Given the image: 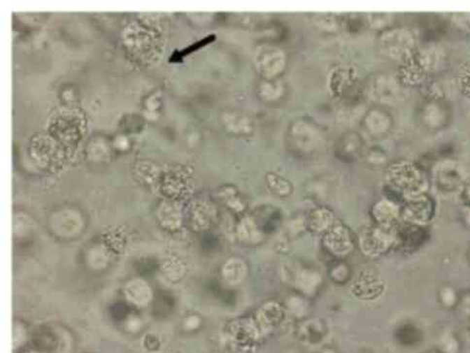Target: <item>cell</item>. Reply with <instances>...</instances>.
I'll use <instances>...</instances> for the list:
<instances>
[{
  "label": "cell",
  "mask_w": 470,
  "mask_h": 353,
  "mask_svg": "<svg viewBox=\"0 0 470 353\" xmlns=\"http://www.w3.org/2000/svg\"><path fill=\"white\" fill-rule=\"evenodd\" d=\"M337 154L340 159L348 160L354 159L362 147L361 137L357 134H346L337 143Z\"/></svg>",
  "instance_id": "cell-15"
},
{
  "label": "cell",
  "mask_w": 470,
  "mask_h": 353,
  "mask_svg": "<svg viewBox=\"0 0 470 353\" xmlns=\"http://www.w3.org/2000/svg\"><path fill=\"white\" fill-rule=\"evenodd\" d=\"M399 246L406 252H414L421 249L429 239V230L426 226L405 224L397 229Z\"/></svg>",
  "instance_id": "cell-10"
},
{
  "label": "cell",
  "mask_w": 470,
  "mask_h": 353,
  "mask_svg": "<svg viewBox=\"0 0 470 353\" xmlns=\"http://www.w3.org/2000/svg\"><path fill=\"white\" fill-rule=\"evenodd\" d=\"M384 289V285L381 280L376 279L370 275V276L364 277V279L359 280L357 282V290L362 289L361 296L364 298H376L379 296L380 293Z\"/></svg>",
  "instance_id": "cell-19"
},
{
  "label": "cell",
  "mask_w": 470,
  "mask_h": 353,
  "mask_svg": "<svg viewBox=\"0 0 470 353\" xmlns=\"http://www.w3.org/2000/svg\"><path fill=\"white\" fill-rule=\"evenodd\" d=\"M441 47L417 48L416 51L399 64L397 79L404 86H417L437 71L445 61Z\"/></svg>",
  "instance_id": "cell-2"
},
{
  "label": "cell",
  "mask_w": 470,
  "mask_h": 353,
  "mask_svg": "<svg viewBox=\"0 0 470 353\" xmlns=\"http://www.w3.org/2000/svg\"><path fill=\"white\" fill-rule=\"evenodd\" d=\"M457 87L462 94L470 97V61L464 62L457 70Z\"/></svg>",
  "instance_id": "cell-23"
},
{
  "label": "cell",
  "mask_w": 470,
  "mask_h": 353,
  "mask_svg": "<svg viewBox=\"0 0 470 353\" xmlns=\"http://www.w3.org/2000/svg\"><path fill=\"white\" fill-rule=\"evenodd\" d=\"M287 138L292 149L305 154L318 150L322 142L320 130L306 121L294 122L290 127Z\"/></svg>",
  "instance_id": "cell-6"
},
{
  "label": "cell",
  "mask_w": 470,
  "mask_h": 353,
  "mask_svg": "<svg viewBox=\"0 0 470 353\" xmlns=\"http://www.w3.org/2000/svg\"><path fill=\"white\" fill-rule=\"evenodd\" d=\"M439 300L441 304L446 308H453L459 303V298L456 291L452 287H446L440 290Z\"/></svg>",
  "instance_id": "cell-27"
},
{
  "label": "cell",
  "mask_w": 470,
  "mask_h": 353,
  "mask_svg": "<svg viewBox=\"0 0 470 353\" xmlns=\"http://www.w3.org/2000/svg\"><path fill=\"white\" fill-rule=\"evenodd\" d=\"M422 116V121L427 127L437 129L446 124L447 119H448V113L439 102L432 101L424 107Z\"/></svg>",
  "instance_id": "cell-14"
},
{
  "label": "cell",
  "mask_w": 470,
  "mask_h": 353,
  "mask_svg": "<svg viewBox=\"0 0 470 353\" xmlns=\"http://www.w3.org/2000/svg\"><path fill=\"white\" fill-rule=\"evenodd\" d=\"M257 71L264 80H276L286 69L287 57L278 47L262 46L255 52Z\"/></svg>",
  "instance_id": "cell-5"
},
{
  "label": "cell",
  "mask_w": 470,
  "mask_h": 353,
  "mask_svg": "<svg viewBox=\"0 0 470 353\" xmlns=\"http://www.w3.org/2000/svg\"><path fill=\"white\" fill-rule=\"evenodd\" d=\"M126 293L127 298L138 306H145L151 299V290L143 280H132L127 284Z\"/></svg>",
  "instance_id": "cell-17"
},
{
  "label": "cell",
  "mask_w": 470,
  "mask_h": 353,
  "mask_svg": "<svg viewBox=\"0 0 470 353\" xmlns=\"http://www.w3.org/2000/svg\"><path fill=\"white\" fill-rule=\"evenodd\" d=\"M424 353H442V352H439V350H429V352H426Z\"/></svg>",
  "instance_id": "cell-33"
},
{
  "label": "cell",
  "mask_w": 470,
  "mask_h": 353,
  "mask_svg": "<svg viewBox=\"0 0 470 353\" xmlns=\"http://www.w3.org/2000/svg\"><path fill=\"white\" fill-rule=\"evenodd\" d=\"M364 124L370 134L375 136H382L391 129L392 120L387 113L374 109L367 113L364 117Z\"/></svg>",
  "instance_id": "cell-13"
},
{
  "label": "cell",
  "mask_w": 470,
  "mask_h": 353,
  "mask_svg": "<svg viewBox=\"0 0 470 353\" xmlns=\"http://www.w3.org/2000/svg\"><path fill=\"white\" fill-rule=\"evenodd\" d=\"M404 85L397 77L381 74L375 77L370 85V96L382 104L396 105L404 99Z\"/></svg>",
  "instance_id": "cell-7"
},
{
  "label": "cell",
  "mask_w": 470,
  "mask_h": 353,
  "mask_svg": "<svg viewBox=\"0 0 470 353\" xmlns=\"http://www.w3.org/2000/svg\"><path fill=\"white\" fill-rule=\"evenodd\" d=\"M312 226L317 230H322L327 229L332 222V215L329 211L325 209L316 210L312 212L311 217H310Z\"/></svg>",
  "instance_id": "cell-24"
},
{
  "label": "cell",
  "mask_w": 470,
  "mask_h": 353,
  "mask_svg": "<svg viewBox=\"0 0 470 353\" xmlns=\"http://www.w3.org/2000/svg\"><path fill=\"white\" fill-rule=\"evenodd\" d=\"M451 21L455 27L462 31L470 29V13H457L452 15Z\"/></svg>",
  "instance_id": "cell-29"
},
{
  "label": "cell",
  "mask_w": 470,
  "mask_h": 353,
  "mask_svg": "<svg viewBox=\"0 0 470 353\" xmlns=\"http://www.w3.org/2000/svg\"><path fill=\"white\" fill-rule=\"evenodd\" d=\"M460 304H462L464 308L470 307V291H467L466 294L459 299Z\"/></svg>",
  "instance_id": "cell-32"
},
{
  "label": "cell",
  "mask_w": 470,
  "mask_h": 353,
  "mask_svg": "<svg viewBox=\"0 0 470 353\" xmlns=\"http://www.w3.org/2000/svg\"><path fill=\"white\" fill-rule=\"evenodd\" d=\"M27 353H42V352H27Z\"/></svg>",
  "instance_id": "cell-34"
},
{
  "label": "cell",
  "mask_w": 470,
  "mask_h": 353,
  "mask_svg": "<svg viewBox=\"0 0 470 353\" xmlns=\"http://www.w3.org/2000/svg\"><path fill=\"white\" fill-rule=\"evenodd\" d=\"M227 129L237 135H249L254 131L252 120L243 113H231L226 117Z\"/></svg>",
  "instance_id": "cell-16"
},
{
  "label": "cell",
  "mask_w": 470,
  "mask_h": 353,
  "mask_svg": "<svg viewBox=\"0 0 470 353\" xmlns=\"http://www.w3.org/2000/svg\"><path fill=\"white\" fill-rule=\"evenodd\" d=\"M386 159L387 157L386 155L384 154V152L378 151V150H374V151L370 152L369 154V162L374 164H384Z\"/></svg>",
  "instance_id": "cell-31"
},
{
  "label": "cell",
  "mask_w": 470,
  "mask_h": 353,
  "mask_svg": "<svg viewBox=\"0 0 470 353\" xmlns=\"http://www.w3.org/2000/svg\"><path fill=\"white\" fill-rule=\"evenodd\" d=\"M283 86L276 80H264L257 89L259 97L266 101L278 99L283 94Z\"/></svg>",
  "instance_id": "cell-20"
},
{
  "label": "cell",
  "mask_w": 470,
  "mask_h": 353,
  "mask_svg": "<svg viewBox=\"0 0 470 353\" xmlns=\"http://www.w3.org/2000/svg\"><path fill=\"white\" fill-rule=\"evenodd\" d=\"M459 194V200L462 206L470 210V177L462 182L461 187L457 190Z\"/></svg>",
  "instance_id": "cell-28"
},
{
  "label": "cell",
  "mask_w": 470,
  "mask_h": 353,
  "mask_svg": "<svg viewBox=\"0 0 470 353\" xmlns=\"http://www.w3.org/2000/svg\"><path fill=\"white\" fill-rule=\"evenodd\" d=\"M266 180L269 189L278 196L286 197L292 194L291 184L284 178L280 177L279 175L270 173L267 175Z\"/></svg>",
  "instance_id": "cell-22"
},
{
  "label": "cell",
  "mask_w": 470,
  "mask_h": 353,
  "mask_svg": "<svg viewBox=\"0 0 470 353\" xmlns=\"http://www.w3.org/2000/svg\"><path fill=\"white\" fill-rule=\"evenodd\" d=\"M224 199L229 208L237 212H241L244 210L245 204L240 199L238 192L234 189H229L224 192Z\"/></svg>",
  "instance_id": "cell-26"
},
{
  "label": "cell",
  "mask_w": 470,
  "mask_h": 353,
  "mask_svg": "<svg viewBox=\"0 0 470 353\" xmlns=\"http://www.w3.org/2000/svg\"><path fill=\"white\" fill-rule=\"evenodd\" d=\"M394 226L378 225L364 235L362 246L370 257H379L394 244L399 245V235Z\"/></svg>",
  "instance_id": "cell-8"
},
{
  "label": "cell",
  "mask_w": 470,
  "mask_h": 353,
  "mask_svg": "<svg viewBox=\"0 0 470 353\" xmlns=\"http://www.w3.org/2000/svg\"><path fill=\"white\" fill-rule=\"evenodd\" d=\"M397 342L404 347H414L421 343L422 334L421 330L412 323H405L397 328L396 331Z\"/></svg>",
  "instance_id": "cell-18"
},
{
  "label": "cell",
  "mask_w": 470,
  "mask_h": 353,
  "mask_svg": "<svg viewBox=\"0 0 470 353\" xmlns=\"http://www.w3.org/2000/svg\"><path fill=\"white\" fill-rule=\"evenodd\" d=\"M432 181L439 192L451 194L460 189L464 179L456 161L443 159L434 166Z\"/></svg>",
  "instance_id": "cell-9"
},
{
  "label": "cell",
  "mask_w": 470,
  "mask_h": 353,
  "mask_svg": "<svg viewBox=\"0 0 470 353\" xmlns=\"http://www.w3.org/2000/svg\"><path fill=\"white\" fill-rule=\"evenodd\" d=\"M392 16L387 13H373L366 15V22L373 29H381L391 24Z\"/></svg>",
  "instance_id": "cell-25"
},
{
  "label": "cell",
  "mask_w": 470,
  "mask_h": 353,
  "mask_svg": "<svg viewBox=\"0 0 470 353\" xmlns=\"http://www.w3.org/2000/svg\"><path fill=\"white\" fill-rule=\"evenodd\" d=\"M339 17L334 16V15H321L317 19V22H319L320 26L324 27V29H329L332 31L336 29L339 27Z\"/></svg>",
  "instance_id": "cell-30"
},
{
  "label": "cell",
  "mask_w": 470,
  "mask_h": 353,
  "mask_svg": "<svg viewBox=\"0 0 470 353\" xmlns=\"http://www.w3.org/2000/svg\"><path fill=\"white\" fill-rule=\"evenodd\" d=\"M380 48L385 56L401 64L417 50L416 38L404 27L387 29L380 37Z\"/></svg>",
  "instance_id": "cell-3"
},
{
  "label": "cell",
  "mask_w": 470,
  "mask_h": 353,
  "mask_svg": "<svg viewBox=\"0 0 470 353\" xmlns=\"http://www.w3.org/2000/svg\"><path fill=\"white\" fill-rule=\"evenodd\" d=\"M357 79L356 69L349 66L337 67L329 75V89L336 96H343L354 86Z\"/></svg>",
  "instance_id": "cell-11"
},
{
  "label": "cell",
  "mask_w": 470,
  "mask_h": 353,
  "mask_svg": "<svg viewBox=\"0 0 470 353\" xmlns=\"http://www.w3.org/2000/svg\"><path fill=\"white\" fill-rule=\"evenodd\" d=\"M436 204L431 195L422 194L407 197L401 204V217L405 224L426 226L434 219Z\"/></svg>",
  "instance_id": "cell-4"
},
{
  "label": "cell",
  "mask_w": 470,
  "mask_h": 353,
  "mask_svg": "<svg viewBox=\"0 0 470 353\" xmlns=\"http://www.w3.org/2000/svg\"><path fill=\"white\" fill-rule=\"evenodd\" d=\"M372 214L378 225L394 226V222L401 217V207L389 199L380 200L374 205Z\"/></svg>",
  "instance_id": "cell-12"
},
{
  "label": "cell",
  "mask_w": 470,
  "mask_h": 353,
  "mask_svg": "<svg viewBox=\"0 0 470 353\" xmlns=\"http://www.w3.org/2000/svg\"><path fill=\"white\" fill-rule=\"evenodd\" d=\"M389 189L394 192V201L404 202L407 197L427 194L429 187L426 172L413 162L399 160L390 165L386 172Z\"/></svg>",
  "instance_id": "cell-1"
},
{
  "label": "cell",
  "mask_w": 470,
  "mask_h": 353,
  "mask_svg": "<svg viewBox=\"0 0 470 353\" xmlns=\"http://www.w3.org/2000/svg\"><path fill=\"white\" fill-rule=\"evenodd\" d=\"M299 338L310 343H318L325 336V327L319 323L309 322L299 327Z\"/></svg>",
  "instance_id": "cell-21"
}]
</instances>
